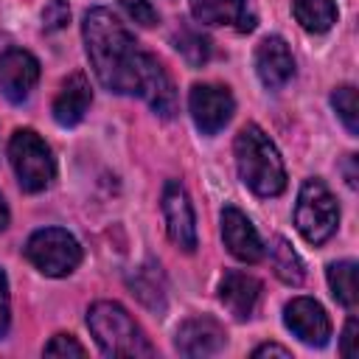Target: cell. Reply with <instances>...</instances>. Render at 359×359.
<instances>
[{
	"label": "cell",
	"mask_w": 359,
	"mask_h": 359,
	"mask_svg": "<svg viewBox=\"0 0 359 359\" xmlns=\"http://www.w3.org/2000/svg\"><path fill=\"white\" fill-rule=\"evenodd\" d=\"M81 34H84L90 67L101 81V87L121 95L135 93L146 50L137 48V39L132 36V31L109 8L95 6L84 14Z\"/></svg>",
	"instance_id": "6da1fadb"
},
{
	"label": "cell",
	"mask_w": 359,
	"mask_h": 359,
	"mask_svg": "<svg viewBox=\"0 0 359 359\" xmlns=\"http://www.w3.org/2000/svg\"><path fill=\"white\" fill-rule=\"evenodd\" d=\"M236 168L241 182L258 196H278L286 188V168L275 143L264 135L261 126L247 123L233 143Z\"/></svg>",
	"instance_id": "7a4b0ae2"
},
{
	"label": "cell",
	"mask_w": 359,
	"mask_h": 359,
	"mask_svg": "<svg viewBox=\"0 0 359 359\" xmlns=\"http://www.w3.org/2000/svg\"><path fill=\"white\" fill-rule=\"evenodd\" d=\"M87 325L107 356H151L154 348L143 337L132 314L112 300H98L87 311Z\"/></svg>",
	"instance_id": "3957f363"
},
{
	"label": "cell",
	"mask_w": 359,
	"mask_h": 359,
	"mask_svg": "<svg viewBox=\"0 0 359 359\" xmlns=\"http://www.w3.org/2000/svg\"><path fill=\"white\" fill-rule=\"evenodd\" d=\"M8 160L17 174V182L28 194L45 191L56 177V163L50 146L34 129H17L8 140Z\"/></svg>",
	"instance_id": "277c9868"
},
{
	"label": "cell",
	"mask_w": 359,
	"mask_h": 359,
	"mask_svg": "<svg viewBox=\"0 0 359 359\" xmlns=\"http://www.w3.org/2000/svg\"><path fill=\"white\" fill-rule=\"evenodd\" d=\"M294 224L309 244H323L334 236L339 224V205L325 188V182L320 180L303 182L294 205Z\"/></svg>",
	"instance_id": "5b68a950"
},
{
	"label": "cell",
	"mask_w": 359,
	"mask_h": 359,
	"mask_svg": "<svg viewBox=\"0 0 359 359\" xmlns=\"http://www.w3.org/2000/svg\"><path fill=\"white\" fill-rule=\"evenodd\" d=\"M25 258L48 278H65L70 275L79 261H81V247L79 241L62 230V227H45L36 230L25 241Z\"/></svg>",
	"instance_id": "8992f818"
},
{
	"label": "cell",
	"mask_w": 359,
	"mask_h": 359,
	"mask_svg": "<svg viewBox=\"0 0 359 359\" xmlns=\"http://www.w3.org/2000/svg\"><path fill=\"white\" fill-rule=\"evenodd\" d=\"M188 109L202 135H216L236 109V101L222 84H194L188 93Z\"/></svg>",
	"instance_id": "52a82bcc"
},
{
	"label": "cell",
	"mask_w": 359,
	"mask_h": 359,
	"mask_svg": "<svg viewBox=\"0 0 359 359\" xmlns=\"http://www.w3.org/2000/svg\"><path fill=\"white\" fill-rule=\"evenodd\" d=\"M163 216H165L168 238L180 250L194 252L196 250V216H194V205L185 188L177 180H168L163 188Z\"/></svg>",
	"instance_id": "ba28073f"
},
{
	"label": "cell",
	"mask_w": 359,
	"mask_h": 359,
	"mask_svg": "<svg viewBox=\"0 0 359 359\" xmlns=\"http://www.w3.org/2000/svg\"><path fill=\"white\" fill-rule=\"evenodd\" d=\"M135 95H140L160 118H174V112H177V90H174V81L165 73L163 62L157 56H151V53H143Z\"/></svg>",
	"instance_id": "9c48e42d"
},
{
	"label": "cell",
	"mask_w": 359,
	"mask_h": 359,
	"mask_svg": "<svg viewBox=\"0 0 359 359\" xmlns=\"http://www.w3.org/2000/svg\"><path fill=\"white\" fill-rule=\"evenodd\" d=\"M283 323H286V328L300 342L314 345V348H323L328 342V337H331L328 314L311 297H294V300H289L286 309H283Z\"/></svg>",
	"instance_id": "30bf717a"
},
{
	"label": "cell",
	"mask_w": 359,
	"mask_h": 359,
	"mask_svg": "<svg viewBox=\"0 0 359 359\" xmlns=\"http://www.w3.org/2000/svg\"><path fill=\"white\" fill-rule=\"evenodd\" d=\"M36 81H39V62L28 50L11 48L0 56V93L11 104L25 101L36 87Z\"/></svg>",
	"instance_id": "8fae6325"
},
{
	"label": "cell",
	"mask_w": 359,
	"mask_h": 359,
	"mask_svg": "<svg viewBox=\"0 0 359 359\" xmlns=\"http://www.w3.org/2000/svg\"><path fill=\"white\" fill-rule=\"evenodd\" d=\"M222 241L230 250V255L244 264H258L264 258V244H261L252 222L238 208L227 205L222 210Z\"/></svg>",
	"instance_id": "7c38bea8"
},
{
	"label": "cell",
	"mask_w": 359,
	"mask_h": 359,
	"mask_svg": "<svg viewBox=\"0 0 359 359\" xmlns=\"http://www.w3.org/2000/svg\"><path fill=\"white\" fill-rule=\"evenodd\" d=\"M227 337L224 328L213 320V317H191L177 328L174 337V348L182 356H213L224 348Z\"/></svg>",
	"instance_id": "4fadbf2b"
},
{
	"label": "cell",
	"mask_w": 359,
	"mask_h": 359,
	"mask_svg": "<svg viewBox=\"0 0 359 359\" xmlns=\"http://www.w3.org/2000/svg\"><path fill=\"white\" fill-rule=\"evenodd\" d=\"M255 73L264 87L280 90L294 76V59L283 36H266L255 48Z\"/></svg>",
	"instance_id": "5bb4252c"
},
{
	"label": "cell",
	"mask_w": 359,
	"mask_h": 359,
	"mask_svg": "<svg viewBox=\"0 0 359 359\" xmlns=\"http://www.w3.org/2000/svg\"><path fill=\"white\" fill-rule=\"evenodd\" d=\"M219 300L236 320H247V317H252V311L261 300V280L247 272L230 269L219 280Z\"/></svg>",
	"instance_id": "9a60e30c"
},
{
	"label": "cell",
	"mask_w": 359,
	"mask_h": 359,
	"mask_svg": "<svg viewBox=\"0 0 359 359\" xmlns=\"http://www.w3.org/2000/svg\"><path fill=\"white\" fill-rule=\"evenodd\" d=\"M90 104H93L90 81H87V76L81 70H76L62 81V90L53 98V107H50L53 109V121L59 126H76L87 115Z\"/></svg>",
	"instance_id": "2e32d148"
},
{
	"label": "cell",
	"mask_w": 359,
	"mask_h": 359,
	"mask_svg": "<svg viewBox=\"0 0 359 359\" xmlns=\"http://www.w3.org/2000/svg\"><path fill=\"white\" fill-rule=\"evenodd\" d=\"M191 14L202 25H233L238 31H252L255 25L247 0H191Z\"/></svg>",
	"instance_id": "e0dca14e"
},
{
	"label": "cell",
	"mask_w": 359,
	"mask_h": 359,
	"mask_svg": "<svg viewBox=\"0 0 359 359\" xmlns=\"http://www.w3.org/2000/svg\"><path fill=\"white\" fill-rule=\"evenodd\" d=\"M126 283H129L132 294H135L149 311H157V314L165 311V278H163V272H160V264H154V261L140 264L135 272H129Z\"/></svg>",
	"instance_id": "ac0fdd59"
},
{
	"label": "cell",
	"mask_w": 359,
	"mask_h": 359,
	"mask_svg": "<svg viewBox=\"0 0 359 359\" xmlns=\"http://www.w3.org/2000/svg\"><path fill=\"white\" fill-rule=\"evenodd\" d=\"M292 11L294 20L311 34H325L337 22L334 0H292Z\"/></svg>",
	"instance_id": "d6986e66"
},
{
	"label": "cell",
	"mask_w": 359,
	"mask_h": 359,
	"mask_svg": "<svg viewBox=\"0 0 359 359\" xmlns=\"http://www.w3.org/2000/svg\"><path fill=\"white\" fill-rule=\"evenodd\" d=\"M269 261H272L275 275H278L283 283H289V286L303 283V278H306L303 261H300V255L292 250V244H289L283 236H275V238L269 241Z\"/></svg>",
	"instance_id": "ffe728a7"
},
{
	"label": "cell",
	"mask_w": 359,
	"mask_h": 359,
	"mask_svg": "<svg viewBox=\"0 0 359 359\" xmlns=\"http://www.w3.org/2000/svg\"><path fill=\"white\" fill-rule=\"evenodd\" d=\"M328 286H331V294L345 309H356L359 289H356V264L353 261H337V264H331L328 266Z\"/></svg>",
	"instance_id": "44dd1931"
},
{
	"label": "cell",
	"mask_w": 359,
	"mask_h": 359,
	"mask_svg": "<svg viewBox=\"0 0 359 359\" xmlns=\"http://www.w3.org/2000/svg\"><path fill=\"white\" fill-rule=\"evenodd\" d=\"M174 48L188 59V65L199 67L210 59V42L196 31V28H188L182 25L177 34H174Z\"/></svg>",
	"instance_id": "7402d4cb"
},
{
	"label": "cell",
	"mask_w": 359,
	"mask_h": 359,
	"mask_svg": "<svg viewBox=\"0 0 359 359\" xmlns=\"http://www.w3.org/2000/svg\"><path fill=\"white\" fill-rule=\"evenodd\" d=\"M331 107L334 112L339 115V121L345 123V129L351 135L359 132V104H356V87L345 84V87H337L331 93Z\"/></svg>",
	"instance_id": "603a6c76"
},
{
	"label": "cell",
	"mask_w": 359,
	"mask_h": 359,
	"mask_svg": "<svg viewBox=\"0 0 359 359\" xmlns=\"http://www.w3.org/2000/svg\"><path fill=\"white\" fill-rule=\"evenodd\" d=\"M67 22H70V6H67V0H50L42 8V25L48 31H59Z\"/></svg>",
	"instance_id": "cb8c5ba5"
},
{
	"label": "cell",
	"mask_w": 359,
	"mask_h": 359,
	"mask_svg": "<svg viewBox=\"0 0 359 359\" xmlns=\"http://www.w3.org/2000/svg\"><path fill=\"white\" fill-rule=\"evenodd\" d=\"M84 345L76 342V337L70 334H56L48 345H45V356H84Z\"/></svg>",
	"instance_id": "d4e9b609"
},
{
	"label": "cell",
	"mask_w": 359,
	"mask_h": 359,
	"mask_svg": "<svg viewBox=\"0 0 359 359\" xmlns=\"http://www.w3.org/2000/svg\"><path fill=\"white\" fill-rule=\"evenodd\" d=\"M121 3V8L137 22V25H154L157 22V11L151 8V3L149 0H118Z\"/></svg>",
	"instance_id": "484cf974"
},
{
	"label": "cell",
	"mask_w": 359,
	"mask_h": 359,
	"mask_svg": "<svg viewBox=\"0 0 359 359\" xmlns=\"http://www.w3.org/2000/svg\"><path fill=\"white\" fill-rule=\"evenodd\" d=\"M356 342H359V323H356V317H351L345 323V331H342V339H339V353L345 359L359 356V345Z\"/></svg>",
	"instance_id": "4316f807"
},
{
	"label": "cell",
	"mask_w": 359,
	"mask_h": 359,
	"mask_svg": "<svg viewBox=\"0 0 359 359\" xmlns=\"http://www.w3.org/2000/svg\"><path fill=\"white\" fill-rule=\"evenodd\" d=\"M11 323V300H8V278L0 269V337H6Z\"/></svg>",
	"instance_id": "83f0119b"
},
{
	"label": "cell",
	"mask_w": 359,
	"mask_h": 359,
	"mask_svg": "<svg viewBox=\"0 0 359 359\" xmlns=\"http://www.w3.org/2000/svg\"><path fill=\"white\" fill-rule=\"evenodd\" d=\"M252 356H255V359H261V356H280V359H289V356H292V351H289V348H283V345L266 342V345H258V348L252 351Z\"/></svg>",
	"instance_id": "f1b7e54d"
},
{
	"label": "cell",
	"mask_w": 359,
	"mask_h": 359,
	"mask_svg": "<svg viewBox=\"0 0 359 359\" xmlns=\"http://www.w3.org/2000/svg\"><path fill=\"white\" fill-rule=\"evenodd\" d=\"M8 224V208H6V199L0 196V230H6Z\"/></svg>",
	"instance_id": "f546056e"
}]
</instances>
